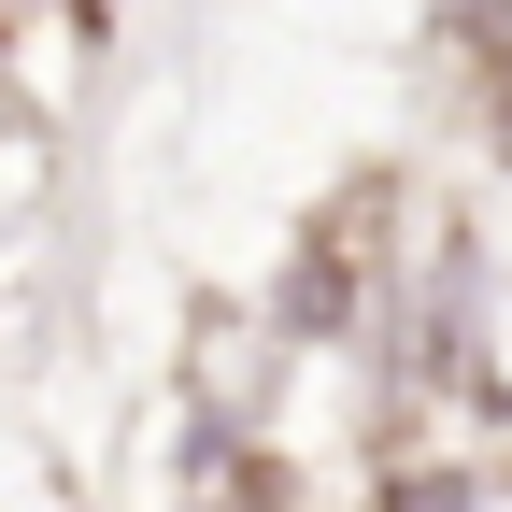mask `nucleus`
Masks as SVG:
<instances>
[{"label": "nucleus", "instance_id": "nucleus-1", "mask_svg": "<svg viewBox=\"0 0 512 512\" xmlns=\"http://www.w3.org/2000/svg\"><path fill=\"white\" fill-rule=\"evenodd\" d=\"M15 15H29V0H0V29H15Z\"/></svg>", "mask_w": 512, "mask_h": 512}, {"label": "nucleus", "instance_id": "nucleus-2", "mask_svg": "<svg viewBox=\"0 0 512 512\" xmlns=\"http://www.w3.org/2000/svg\"><path fill=\"white\" fill-rule=\"evenodd\" d=\"M86 15H114V0H86Z\"/></svg>", "mask_w": 512, "mask_h": 512}]
</instances>
